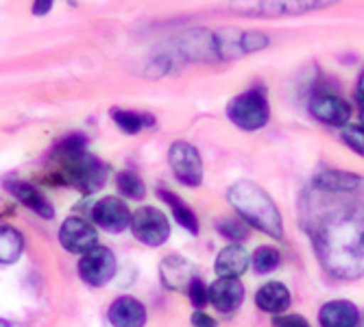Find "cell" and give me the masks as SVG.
Instances as JSON below:
<instances>
[{
	"mask_svg": "<svg viewBox=\"0 0 364 327\" xmlns=\"http://www.w3.org/2000/svg\"><path fill=\"white\" fill-rule=\"evenodd\" d=\"M301 223L329 275L364 277V181L349 192H327L310 183L301 196Z\"/></svg>",
	"mask_w": 364,
	"mask_h": 327,
	"instance_id": "6da1fadb",
	"label": "cell"
},
{
	"mask_svg": "<svg viewBox=\"0 0 364 327\" xmlns=\"http://www.w3.org/2000/svg\"><path fill=\"white\" fill-rule=\"evenodd\" d=\"M227 201L240 216L242 223L249 227L259 229L275 240L284 238V218L277 208V203L271 199V194L262 186L253 181H238L229 188Z\"/></svg>",
	"mask_w": 364,
	"mask_h": 327,
	"instance_id": "7a4b0ae2",
	"label": "cell"
},
{
	"mask_svg": "<svg viewBox=\"0 0 364 327\" xmlns=\"http://www.w3.org/2000/svg\"><path fill=\"white\" fill-rule=\"evenodd\" d=\"M83 138L73 136L65 140L59 151L65 157V177L79 186L81 192H94L105 183V166L96 157L83 151Z\"/></svg>",
	"mask_w": 364,
	"mask_h": 327,
	"instance_id": "3957f363",
	"label": "cell"
},
{
	"mask_svg": "<svg viewBox=\"0 0 364 327\" xmlns=\"http://www.w3.org/2000/svg\"><path fill=\"white\" fill-rule=\"evenodd\" d=\"M227 118L242 131H257L262 127H267L271 118L267 94L253 87L238 94L236 98H231L227 105Z\"/></svg>",
	"mask_w": 364,
	"mask_h": 327,
	"instance_id": "277c9868",
	"label": "cell"
},
{
	"mask_svg": "<svg viewBox=\"0 0 364 327\" xmlns=\"http://www.w3.org/2000/svg\"><path fill=\"white\" fill-rule=\"evenodd\" d=\"M269 46V38L262 31H238L223 28L214 33L216 59H238L245 55L259 53Z\"/></svg>",
	"mask_w": 364,
	"mask_h": 327,
	"instance_id": "5b68a950",
	"label": "cell"
},
{
	"mask_svg": "<svg viewBox=\"0 0 364 327\" xmlns=\"http://www.w3.org/2000/svg\"><path fill=\"white\" fill-rule=\"evenodd\" d=\"M131 232L146 247H161L171 236V220L161 210L144 205L131 214Z\"/></svg>",
	"mask_w": 364,
	"mask_h": 327,
	"instance_id": "8992f818",
	"label": "cell"
},
{
	"mask_svg": "<svg viewBox=\"0 0 364 327\" xmlns=\"http://www.w3.org/2000/svg\"><path fill=\"white\" fill-rule=\"evenodd\" d=\"M168 164L179 183L196 188L203 183V159L198 149L188 142H175L168 149Z\"/></svg>",
	"mask_w": 364,
	"mask_h": 327,
	"instance_id": "52a82bcc",
	"label": "cell"
},
{
	"mask_svg": "<svg viewBox=\"0 0 364 327\" xmlns=\"http://www.w3.org/2000/svg\"><path fill=\"white\" fill-rule=\"evenodd\" d=\"M79 275L85 284L98 288L112 282L116 275V257L107 247H94L79 262Z\"/></svg>",
	"mask_w": 364,
	"mask_h": 327,
	"instance_id": "ba28073f",
	"label": "cell"
},
{
	"mask_svg": "<svg viewBox=\"0 0 364 327\" xmlns=\"http://www.w3.org/2000/svg\"><path fill=\"white\" fill-rule=\"evenodd\" d=\"M96 240H98L96 229L79 216L63 220V225L59 229V242L65 251H70V253L85 255L87 251L98 247Z\"/></svg>",
	"mask_w": 364,
	"mask_h": 327,
	"instance_id": "9c48e42d",
	"label": "cell"
},
{
	"mask_svg": "<svg viewBox=\"0 0 364 327\" xmlns=\"http://www.w3.org/2000/svg\"><path fill=\"white\" fill-rule=\"evenodd\" d=\"M92 220L109 234H120L127 227H131V212L118 196H103L92 208Z\"/></svg>",
	"mask_w": 364,
	"mask_h": 327,
	"instance_id": "30bf717a",
	"label": "cell"
},
{
	"mask_svg": "<svg viewBox=\"0 0 364 327\" xmlns=\"http://www.w3.org/2000/svg\"><path fill=\"white\" fill-rule=\"evenodd\" d=\"M310 114L329 127H347L351 118V105L336 94H318L310 101Z\"/></svg>",
	"mask_w": 364,
	"mask_h": 327,
	"instance_id": "8fae6325",
	"label": "cell"
},
{
	"mask_svg": "<svg viewBox=\"0 0 364 327\" xmlns=\"http://www.w3.org/2000/svg\"><path fill=\"white\" fill-rule=\"evenodd\" d=\"M242 301H245V286L240 279L218 277L210 286V304L223 314L236 312L242 306Z\"/></svg>",
	"mask_w": 364,
	"mask_h": 327,
	"instance_id": "7c38bea8",
	"label": "cell"
},
{
	"mask_svg": "<svg viewBox=\"0 0 364 327\" xmlns=\"http://www.w3.org/2000/svg\"><path fill=\"white\" fill-rule=\"evenodd\" d=\"M107 318L114 327H144L146 325V308L142 301H138L134 297H120L109 306Z\"/></svg>",
	"mask_w": 364,
	"mask_h": 327,
	"instance_id": "4fadbf2b",
	"label": "cell"
},
{
	"mask_svg": "<svg viewBox=\"0 0 364 327\" xmlns=\"http://www.w3.org/2000/svg\"><path fill=\"white\" fill-rule=\"evenodd\" d=\"M251 264V257L247 253V249L242 245H227L225 249H220V253L216 255L214 262V271L218 277H231L238 279Z\"/></svg>",
	"mask_w": 364,
	"mask_h": 327,
	"instance_id": "5bb4252c",
	"label": "cell"
},
{
	"mask_svg": "<svg viewBox=\"0 0 364 327\" xmlns=\"http://www.w3.org/2000/svg\"><path fill=\"white\" fill-rule=\"evenodd\" d=\"M321 327H355L360 323V310L345 299L327 301L318 310Z\"/></svg>",
	"mask_w": 364,
	"mask_h": 327,
	"instance_id": "9a60e30c",
	"label": "cell"
},
{
	"mask_svg": "<svg viewBox=\"0 0 364 327\" xmlns=\"http://www.w3.org/2000/svg\"><path fill=\"white\" fill-rule=\"evenodd\" d=\"M159 273H161V282L166 284V288H171V290H188V286L196 277L192 267H190V262L181 255L164 257Z\"/></svg>",
	"mask_w": 364,
	"mask_h": 327,
	"instance_id": "2e32d148",
	"label": "cell"
},
{
	"mask_svg": "<svg viewBox=\"0 0 364 327\" xmlns=\"http://www.w3.org/2000/svg\"><path fill=\"white\" fill-rule=\"evenodd\" d=\"M290 290L282 284V282H269L264 284L257 292H255V304L259 310L269 312L273 316L284 314L290 308Z\"/></svg>",
	"mask_w": 364,
	"mask_h": 327,
	"instance_id": "e0dca14e",
	"label": "cell"
},
{
	"mask_svg": "<svg viewBox=\"0 0 364 327\" xmlns=\"http://www.w3.org/2000/svg\"><path fill=\"white\" fill-rule=\"evenodd\" d=\"M7 186H9V192L16 196V199H18L22 205H26L31 212H36L38 216H42V218H46V220H50V218L55 216L53 203L46 199V196H44L38 188H33V186L26 183V181H11V183H7Z\"/></svg>",
	"mask_w": 364,
	"mask_h": 327,
	"instance_id": "ac0fdd59",
	"label": "cell"
},
{
	"mask_svg": "<svg viewBox=\"0 0 364 327\" xmlns=\"http://www.w3.org/2000/svg\"><path fill=\"white\" fill-rule=\"evenodd\" d=\"M364 181V177L353 175V173H345V171H325L318 173L312 179V186L327 190V192H349L353 188H358Z\"/></svg>",
	"mask_w": 364,
	"mask_h": 327,
	"instance_id": "d6986e66",
	"label": "cell"
},
{
	"mask_svg": "<svg viewBox=\"0 0 364 327\" xmlns=\"http://www.w3.org/2000/svg\"><path fill=\"white\" fill-rule=\"evenodd\" d=\"M159 199L168 203V208L173 210L175 220L186 229V232H190L192 236L198 234V218H196V214L192 212V208L186 201H181L177 194H173L171 190H164V188L159 190Z\"/></svg>",
	"mask_w": 364,
	"mask_h": 327,
	"instance_id": "ffe728a7",
	"label": "cell"
},
{
	"mask_svg": "<svg viewBox=\"0 0 364 327\" xmlns=\"http://www.w3.org/2000/svg\"><path fill=\"white\" fill-rule=\"evenodd\" d=\"M24 238L14 227L0 225V264H14L22 255Z\"/></svg>",
	"mask_w": 364,
	"mask_h": 327,
	"instance_id": "44dd1931",
	"label": "cell"
},
{
	"mask_svg": "<svg viewBox=\"0 0 364 327\" xmlns=\"http://www.w3.org/2000/svg\"><path fill=\"white\" fill-rule=\"evenodd\" d=\"M112 118L116 122L118 129H122L124 134L136 136L146 127H155V118L153 116H144L138 112H127V109H112Z\"/></svg>",
	"mask_w": 364,
	"mask_h": 327,
	"instance_id": "7402d4cb",
	"label": "cell"
},
{
	"mask_svg": "<svg viewBox=\"0 0 364 327\" xmlns=\"http://www.w3.org/2000/svg\"><path fill=\"white\" fill-rule=\"evenodd\" d=\"M279 264H282V255L273 247H257L251 255V267L259 275L273 273L275 269H279Z\"/></svg>",
	"mask_w": 364,
	"mask_h": 327,
	"instance_id": "603a6c76",
	"label": "cell"
},
{
	"mask_svg": "<svg viewBox=\"0 0 364 327\" xmlns=\"http://www.w3.org/2000/svg\"><path fill=\"white\" fill-rule=\"evenodd\" d=\"M118 190L127 199H144V194H146L144 181L136 173H129V171L118 175Z\"/></svg>",
	"mask_w": 364,
	"mask_h": 327,
	"instance_id": "cb8c5ba5",
	"label": "cell"
},
{
	"mask_svg": "<svg viewBox=\"0 0 364 327\" xmlns=\"http://www.w3.org/2000/svg\"><path fill=\"white\" fill-rule=\"evenodd\" d=\"M216 229L234 245H242V240L249 238V225L242 220H218Z\"/></svg>",
	"mask_w": 364,
	"mask_h": 327,
	"instance_id": "d4e9b609",
	"label": "cell"
},
{
	"mask_svg": "<svg viewBox=\"0 0 364 327\" xmlns=\"http://www.w3.org/2000/svg\"><path fill=\"white\" fill-rule=\"evenodd\" d=\"M343 142L360 157H364V127L362 124H347L341 131Z\"/></svg>",
	"mask_w": 364,
	"mask_h": 327,
	"instance_id": "484cf974",
	"label": "cell"
},
{
	"mask_svg": "<svg viewBox=\"0 0 364 327\" xmlns=\"http://www.w3.org/2000/svg\"><path fill=\"white\" fill-rule=\"evenodd\" d=\"M188 297H190V301L196 306V308H203L208 301H210V288L198 279V277H194L192 279V284L188 286Z\"/></svg>",
	"mask_w": 364,
	"mask_h": 327,
	"instance_id": "4316f807",
	"label": "cell"
},
{
	"mask_svg": "<svg viewBox=\"0 0 364 327\" xmlns=\"http://www.w3.org/2000/svg\"><path fill=\"white\" fill-rule=\"evenodd\" d=\"M273 327H312L301 314H279L273 316Z\"/></svg>",
	"mask_w": 364,
	"mask_h": 327,
	"instance_id": "83f0119b",
	"label": "cell"
},
{
	"mask_svg": "<svg viewBox=\"0 0 364 327\" xmlns=\"http://www.w3.org/2000/svg\"><path fill=\"white\" fill-rule=\"evenodd\" d=\"M192 325H194V327H216L218 323H216V318L210 316L208 312L196 310V312L192 314Z\"/></svg>",
	"mask_w": 364,
	"mask_h": 327,
	"instance_id": "f1b7e54d",
	"label": "cell"
},
{
	"mask_svg": "<svg viewBox=\"0 0 364 327\" xmlns=\"http://www.w3.org/2000/svg\"><path fill=\"white\" fill-rule=\"evenodd\" d=\"M53 9V3L50 0H46V3H33V14L36 16H44Z\"/></svg>",
	"mask_w": 364,
	"mask_h": 327,
	"instance_id": "f546056e",
	"label": "cell"
},
{
	"mask_svg": "<svg viewBox=\"0 0 364 327\" xmlns=\"http://www.w3.org/2000/svg\"><path fill=\"white\" fill-rule=\"evenodd\" d=\"M358 98H360L362 105H364V73L360 75V81H358Z\"/></svg>",
	"mask_w": 364,
	"mask_h": 327,
	"instance_id": "4dcf8cb0",
	"label": "cell"
},
{
	"mask_svg": "<svg viewBox=\"0 0 364 327\" xmlns=\"http://www.w3.org/2000/svg\"><path fill=\"white\" fill-rule=\"evenodd\" d=\"M0 327H11L9 323H5V321H0Z\"/></svg>",
	"mask_w": 364,
	"mask_h": 327,
	"instance_id": "1f68e13d",
	"label": "cell"
},
{
	"mask_svg": "<svg viewBox=\"0 0 364 327\" xmlns=\"http://www.w3.org/2000/svg\"><path fill=\"white\" fill-rule=\"evenodd\" d=\"M362 127H364V109H362Z\"/></svg>",
	"mask_w": 364,
	"mask_h": 327,
	"instance_id": "d6a6232c",
	"label": "cell"
}]
</instances>
